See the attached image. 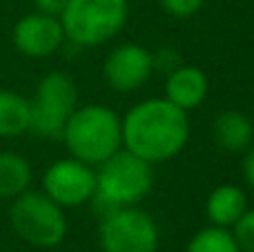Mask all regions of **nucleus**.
<instances>
[{"label":"nucleus","instance_id":"18","mask_svg":"<svg viewBox=\"0 0 254 252\" xmlns=\"http://www.w3.org/2000/svg\"><path fill=\"white\" fill-rule=\"evenodd\" d=\"M207 0H158L161 9L172 18H179V20H185V18H192L205 7Z\"/></svg>","mask_w":254,"mask_h":252},{"label":"nucleus","instance_id":"17","mask_svg":"<svg viewBox=\"0 0 254 252\" xmlns=\"http://www.w3.org/2000/svg\"><path fill=\"white\" fill-rule=\"evenodd\" d=\"M234 241L241 252H254V208H248L232 228Z\"/></svg>","mask_w":254,"mask_h":252},{"label":"nucleus","instance_id":"11","mask_svg":"<svg viewBox=\"0 0 254 252\" xmlns=\"http://www.w3.org/2000/svg\"><path fill=\"white\" fill-rule=\"evenodd\" d=\"M210 94L207 74L196 65H176L167 71L163 96L183 112H192L205 103Z\"/></svg>","mask_w":254,"mask_h":252},{"label":"nucleus","instance_id":"6","mask_svg":"<svg viewBox=\"0 0 254 252\" xmlns=\"http://www.w3.org/2000/svg\"><path fill=\"white\" fill-rule=\"evenodd\" d=\"M78 85L65 71H49L38 80L29 98V132L43 138H61L69 116L78 107Z\"/></svg>","mask_w":254,"mask_h":252},{"label":"nucleus","instance_id":"12","mask_svg":"<svg viewBox=\"0 0 254 252\" xmlns=\"http://www.w3.org/2000/svg\"><path fill=\"white\" fill-rule=\"evenodd\" d=\"M212 138L219 150L243 154L254 143V123L241 110H223L212 121Z\"/></svg>","mask_w":254,"mask_h":252},{"label":"nucleus","instance_id":"14","mask_svg":"<svg viewBox=\"0 0 254 252\" xmlns=\"http://www.w3.org/2000/svg\"><path fill=\"white\" fill-rule=\"evenodd\" d=\"M34 168L20 152H0V201H13L22 192L31 190Z\"/></svg>","mask_w":254,"mask_h":252},{"label":"nucleus","instance_id":"9","mask_svg":"<svg viewBox=\"0 0 254 252\" xmlns=\"http://www.w3.org/2000/svg\"><path fill=\"white\" fill-rule=\"evenodd\" d=\"M156 69V54L145 45L123 43L116 45L103 61V78L107 87L121 94L140 89Z\"/></svg>","mask_w":254,"mask_h":252},{"label":"nucleus","instance_id":"2","mask_svg":"<svg viewBox=\"0 0 254 252\" xmlns=\"http://www.w3.org/2000/svg\"><path fill=\"white\" fill-rule=\"evenodd\" d=\"M61 141L65 143L69 156L98 168L123 147L121 116L110 105L101 103L78 105L67 121Z\"/></svg>","mask_w":254,"mask_h":252},{"label":"nucleus","instance_id":"5","mask_svg":"<svg viewBox=\"0 0 254 252\" xmlns=\"http://www.w3.org/2000/svg\"><path fill=\"white\" fill-rule=\"evenodd\" d=\"M9 226L18 239L34 248H56L67 237L65 210L43 190H27L9 201Z\"/></svg>","mask_w":254,"mask_h":252},{"label":"nucleus","instance_id":"15","mask_svg":"<svg viewBox=\"0 0 254 252\" xmlns=\"http://www.w3.org/2000/svg\"><path fill=\"white\" fill-rule=\"evenodd\" d=\"M29 98L13 89H0V138H18L29 132Z\"/></svg>","mask_w":254,"mask_h":252},{"label":"nucleus","instance_id":"10","mask_svg":"<svg viewBox=\"0 0 254 252\" xmlns=\"http://www.w3.org/2000/svg\"><path fill=\"white\" fill-rule=\"evenodd\" d=\"M11 43L27 58H47L54 56L67 43L61 18L31 11L18 18L11 29Z\"/></svg>","mask_w":254,"mask_h":252},{"label":"nucleus","instance_id":"8","mask_svg":"<svg viewBox=\"0 0 254 252\" xmlns=\"http://www.w3.org/2000/svg\"><path fill=\"white\" fill-rule=\"evenodd\" d=\"M40 190L63 210L83 208L96 196V168L74 159H56L43 172Z\"/></svg>","mask_w":254,"mask_h":252},{"label":"nucleus","instance_id":"4","mask_svg":"<svg viewBox=\"0 0 254 252\" xmlns=\"http://www.w3.org/2000/svg\"><path fill=\"white\" fill-rule=\"evenodd\" d=\"M129 0H67L61 13L67 43L76 47H101L123 31Z\"/></svg>","mask_w":254,"mask_h":252},{"label":"nucleus","instance_id":"20","mask_svg":"<svg viewBox=\"0 0 254 252\" xmlns=\"http://www.w3.org/2000/svg\"><path fill=\"white\" fill-rule=\"evenodd\" d=\"M34 4V11H40V13H47V16H56L61 18L63 9H65L67 0H31Z\"/></svg>","mask_w":254,"mask_h":252},{"label":"nucleus","instance_id":"1","mask_svg":"<svg viewBox=\"0 0 254 252\" xmlns=\"http://www.w3.org/2000/svg\"><path fill=\"white\" fill-rule=\"evenodd\" d=\"M121 132L127 152L158 165L185 150L190 141V116L165 96L145 98L121 116Z\"/></svg>","mask_w":254,"mask_h":252},{"label":"nucleus","instance_id":"3","mask_svg":"<svg viewBox=\"0 0 254 252\" xmlns=\"http://www.w3.org/2000/svg\"><path fill=\"white\" fill-rule=\"evenodd\" d=\"M154 188V165L121 147L96 168V196L92 203L103 205V214L114 208L140 205Z\"/></svg>","mask_w":254,"mask_h":252},{"label":"nucleus","instance_id":"16","mask_svg":"<svg viewBox=\"0 0 254 252\" xmlns=\"http://www.w3.org/2000/svg\"><path fill=\"white\" fill-rule=\"evenodd\" d=\"M185 252H241L232 230L219 226H205L194 232L185 246Z\"/></svg>","mask_w":254,"mask_h":252},{"label":"nucleus","instance_id":"13","mask_svg":"<svg viewBox=\"0 0 254 252\" xmlns=\"http://www.w3.org/2000/svg\"><path fill=\"white\" fill-rule=\"evenodd\" d=\"M250 208L248 205V194L241 186L234 183H223L216 186L205 199V217L210 226L219 228H232L241 219V214Z\"/></svg>","mask_w":254,"mask_h":252},{"label":"nucleus","instance_id":"19","mask_svg":"<svg viewBox=\"0 0 254 252\" xmlns=\"http://www.w3.org/2000/svg\"><path fill=\"white\" fill-rule=\"evenodd\" d=\"M243 159H241V177L246 181V186L254 192V143L243 152Z\"/></svg>","mask_w":254,"mask_h":252},{"label":"nucleus","instance_id":"7","mask_svg":"<svg viewBox=\"0 0 254 252\" xmlns=\"http://www.w3.org/2000/svg\"><path fill=\"white\" fill-rule=\"evenodd\" d=\"M98 246L103 252H158L161 230L140 205L114 208L101 214Z\"/></svg>","mask_w":254,"mask_h":252}]
</instances>
